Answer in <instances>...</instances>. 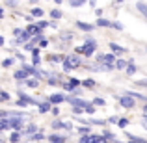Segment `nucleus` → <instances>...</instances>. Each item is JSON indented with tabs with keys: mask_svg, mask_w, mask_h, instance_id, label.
<instances>
[{
	"mask_svg": "<svg viewBox=\"0 0 147 143\" xmlns=\"http://www.w3.org/2000/svg\"><path fill=\"white\" fill-rule=\"evenodd\" d=\"M69 4H71L73 7H80V6L86 4V0H69Z\"/></svg>",
	"mask_w": 147,
	"mask_h": 143,
	"instance_id": "obj_19",
	"label": "nucleus"
},
{
	"mask_svg": "<svg viewBox=\"0 0 147 143\" xmlns=\"http://www.w3.org/2000/svg\"><path fill=\"white\" fill-rule=\"evenodd\" d=\"M50 17L52 19H61V11L60 9H52L50 11Z\"/></svg>",
	"mask_w": 147,
	"mask_h": 143,
	"instance_id": "obj_24",
	"label": "nucleus"
},
{
	"mask_svg": "<svg viewBox=\"0 0 147 143\" xmlns=\"http://www.w3.org/2000/svg\"><path fill=\"white\" fill-rule=\"evenodd\" d=\"M71 37H73L71 34H61V39H71Z\"/></svg>",
	"mask_w": 147,
	"mask_h": 143,
	"instance_id": "obj_47",
	"label": "nucleus"
},
{
	"mask_svg": "<svg viewBox=\"0 0 147 143\" xmlns=\"http://www.w3.org/2000/svg\"><path fill=\"white\" fill-rule=\"evenodd\" d=\"M119 102H121V106L123 108H134L136 106V99L134 97H130V95H123V97H119Z\"/></svg>",
	"mask_w": 147,
	"mask_h": 143,
	"instance_id": "obj_2",
	"label": "nucleus"
},
{
	"mask_svg": "<svg viewBox=\"0 0 147 143\" xmlns=\"http://www.w3.org/2000/svg\"><path fill=\"white\" fill-rule=\"evenodd\" d=\"M32 138H34V140H39V141H41V140H43L45 136H43V134H41V132H36V134H34Z\"/></svg>",
	"mask_w": 147,
	"mask_h": 143,
	"instance_id": "obj_39",
	"label": "nucleus"
},
{
	"mask_svg": "<svg viewBox=\"0 0 147 143\" xmlns=\"http://www.w3.org/2000/svg\"><path fill=\"white\" fill-rule=\"evenodd\" d=\"M95 15H97V17L100 19V15H102V9H95Z\"/></svg>",
	"mask_w": 147,
	"mask_h": 143,
	"instance_id": "obj_49",
	"label": "nucleus"
},
{
	"mask_svg": "<svg viewBox=\"0 0 147 143\" xmlns=\"http://www.w3.org/2000/svg\"><path fill=\"white\" fill-rule=\"evenodd\" d=\"M11 63H13V60H11V58H7V60H4V61H2V65H4V67H9Z\"/></svg>",
	"mask_w": 147,
	"mask_h": 143,
	"instance_id": "obj_37",
	"label": "nucleus"
},
{
	"mask_svg": "<svg viewBox=\"0 0 147 143\" xmlns=\"http://www.w3.org/2000/svg\"><path fill=\"white\" fill-rule=\"evenodd\" d=\"M82 111H86V110H84V108H80V106H73V113H75V115L82 113Z\"/></svg>",
	"mask_w": 147,
	"mask_h": 143,
	"instance_id": "obj_30",
	"label": "nucleus"
},
{
	"mask_svg": "<svg viewBox=\"0 0 147 143\" xmlns=\"http://www.w3.org/2000/svg\"><path fill=\"white\" fill-rule=\"evenodd\" d=\"M34 45H36V43H32V41H28V43L24 45V50H34V48H36Z\"/></svg>",
	"mask_w": 147,
	"mask_h": 143,
	"instance_id": "obj_34",
	"label": "nucleus"
},
{
	"mask_svg": "<svg viewBox=\"0 0 147 143\" xmlns=\"http://www.w3.org/2000/svg\"><path fill=\"white\" fill-rule=\"evenodd\" d=\"M50 60H52V61H56V63H60V61H63V60H65V56H60V54H54V56H50Z\"/></svg>",
	"mask_w": 147,
	"mask_h": 143,
	"instance_id": "obj_22",
	"label": "nucleus"
},
{
	"mask_svg": "<svg viewBox=\"0 0 147 143\" xmlns=\"http://www.w3.org/2000/svg\"><path fill=\"white\" fill-rule=\"evenodd\" d=\"M65 100H67L71 106H80V108H86L88 106V100L78 99V97H65Z\"/></svg>",
	"mask_w": 147,
	"mask_h": 143,
	"instance_id": "obj_3",
	"label": "nucleus"
},
{
	"mask_svg": "<svg viewBox=\"0 0 147 143\" xmlns=\"http://www.w3.org/2000/svg\"><path fill=\"white\" fill-rule=\"evenodd\" d=\"M129 138H130V143H147L145 140H140V138L132 136V134H129Z\"/></svg>",
	"mask_w": 147,
	"mask_h": 143,
	"instance_id": "obj_23",
	"label": "nucleus"
},
{
	"mask_svg": "<svg viewBox=\"0 0 147 143\" xmlns=\"http://www.w3.org/2000/svg\"><path fill=\"white\" fill-rule=\"evenodd\" d=\"M76 132H78L80 136H88V134H91V128H90V126H78Z\"/></svg>",
	"mask_w": 147,
	"mask_h": 143,
	"instance_id": "obj_13",
	"label": "nucleus"
},
{
	"mask_svg": "<svg viewBox=\"0 0 147 143\" xmlns=\"http://www.w3.org/2000/svg\"><path fill=\"white\" fill-rule=\"evenodd\" d=\"M7 128H11L9 119H0V132H2V130H7Z\"/></svg>",
	"mask_w": 147,
	"mask_h": 143,
	"instance_id": "obj_11",
	"label": "nucleus"
},
{
	"mask_svg": "<svg viewBox=\"0 0 147 143\" xmlns=\"http://www.w3.org/2000/svg\"><path fill=\"white\" fill-rule=\"evenodd\" d=\"M28 143H36V141H28Z\"/></svg>",
	"mask_w": 147,
	"mask_h": 143,
	"instance_id": "obj_57",
	"label": "nucleus"
},
{
	"mask_svg": "<svg viewBox=\"0 0 147 143\" xmlns=\"http://www.w3.org/2000/svg\"><path fill=\"white\" fill-rule=\"evenodd\" d=\"M108 121H110V123H114V125H117V123H119V119H117V117H110Z\"/></svg>",
	"mask_w": 147,
	"mask_h": 143,
	"instance_id": "obj_46",
	"label": "nucleus"
},
{
	"mask_svg": "<svg viewBox=\"0 0 147 143\" xmlns=\"http://www.w3.org/2000/svg\"><path fill=\"white\" fill-rule=\"evenodd\" d=\"M26 86L34 89V87H37V86H39V82H37V78H30V80H26Z\"/></svg>",
	"mask_w": 147,
	"mask_h": 143,
	"instance_id": "obj_18",
	"label": "nucleus"
},
{
	"mask_svg": "<svg viewBox=\"0 0 147 143\" xmlns=\"http://www.w3.org/2000/svg\"><path fill=\"white\" fill-rule=\"evenodd\" d=\"M110 48H112V50H114V52H115V54H119V56H121V54H123V52H125V48H123V47H119V45H117V43H110Z\"/></svg>",
	"mask_w": 147,
	"mask_h": 143,
	"instance_id": "obj_12",
	"label": "nucleus"
},
{
	"mask_svg": "<svg viewBox=\"0 0 147 143\" xmlns=\"http://www.w3.org/2000/svg\"><path fill=\"white\" fill-rule=\"evenodd\" d=\"M76 28H80L82 32H91V30H95V24H88V22L76 21Z\"/></svg>",
	"mask_w": 147,
	"mask_h": 143,
	"instance_id": "obj_6",
	"label": "nucleus"
},
{
	"mask_svg": "<svg viewBox=\"0 0 147 143\" xmlns=\"http://www.w3.org/2000/svg\"><path fill=\"white\" fill-rule=\"evenodd\" d=\"M144 110H145V113H147V104H145V106H144Z\"/></svg>",
	"mask_w": 147,
	"mask_h": 143,
	"instance_id": "obj_56",
	"label": "nucleus"
},
{
	"mask_svg": "<svg viewBox=\"0 0 147 143\" xmlns=\"http://www.w3.org/2000/svg\"><path fill=\"white\" fill-rule=\"evenodd\" d=\"M102 138H104V140H110V141H114V140H115V136H114V134L110 132V130H104Z\"/></svg>",
	"mask_w": 147,
	"mask_h": 143,
	"instance_id": "obj_21",
	"label": "nucleus"
},
{
	"mask_svg": "<svg viewBox=\"0 0 147 143\" xmlns=\"http://www.w3.org/2000/svg\"><path fill=\"white\" fill-rule=\"evenodd\" d=\"M80 84H82V82H80L78 78H71V86H73V87H78Z\"/></svg>",
	"mask_w": 147,
	"mask_h": 143,
	"instance_id": "obj_32",
	"label": "nucleus"
},
{
	"mask_svg": "<svg viewBox=\"0 0 147 143\" xmlns=\"http://www.w3.org/2000/svg\"><path fill=\"white\" fill-rule=\"evenodd\" d=\"M136 86H140V87H147V78H144V80H138V82H136Z\"/></svg>",
	"mask_w": 147,
	"mask_h": 143,
	"instance_id": "obj_33",
	"label": "nucleus"
},
{
	"mask_svg": "<svg viewBox=\"0 0 147 143\" xmlns=\"http://www.w3.org/2000/svg\"><path fill=\"white\" fill-rule=\"evenodd\" d=\"M127 125H129V119H119V123H117V126H119V128H125Z\"/></svg>",
	"mask_w": 147,
	"mask_h": 143,
	"instance_id": "obj_28",
	"label": "nucleus"
},
{
	"mask_svg": "<svg viewBox=\"0 0 147 143\" xmlns=\"http://www.w3.org/2000/svg\"><path fill=\"white\" fill-rule=\"evenodd\" d=\"M13 78H15V80H26V78H28V73H26L24 69H21V71L13 73Z\"/></svg>",
	"mask_w": 147,
	"mask_h": 143,
	"instance_id": "obj_7",
	"label": "nucleus"
},
{
	"mask_svg": "<svg viewBox=\"0 0 147 143\" xmlns=\"http://www.w3.org/2000/svg\"><path fill=\"white\" fill-rule=\"evenodd\" d=\"M0 143H4V136H0Z\"/></svg>",
	"mask_w": 147,
	"mask_h": 143,
	"instance_id": "obj_54",
	"label": "nucleus"
},
{
	"mask_svg": "<svg viewBox=\"0 0 147 143\" xmlns=\"http://www.w3.org/2000/svg\"><path fill=\"white\" fill-rule=\"evenodd\" d=\"M37 132V126L36 125H28V126H26V136H34V134H36Z\"/></svg>",
	"mask_w": 147,
	"mask_h": 143,
	"instance_id": "obj_14",
	"label": "nucleus"
},
{
	"mask_svg": "<svg viewBox=\"0 0 147 143\" xmlns=\"http://www.w3.org/2000/svg\"><path fill=\"white\" fill-rule=\"evenodd\" d=\"M63 100H65V97L61 95V93H54V95L49 97V102H50V104H61Z\"/></svg>",
	"mask_w": 147,
	"mask_h": 143,
	"instance_id": "obj_5",
	"label": "nucleus"
},
{
	"mask_svg": "<svg viewBox=\"0 0 147 143\" xmlns=\"http://www.w3.org/2000/svg\"><path fill=\"white\" fill-rule=\"evenodd\" d=\"M54 2H56V4H61V2H63V0H54Z\"/></svg>",
	"mask_w": 147,
	"mask_h": 143,
	"instance_id": "obj_53",
	"label": "nucleus"
},
{
	"mask_svg": "<svg viewBox=\"0 0 147 143\" xmlns=\"http://www.w3.org/2000/svg\"><path fill=\"white\" fill-rule=\"evenodd\" d=\"M0 19H4V9L0 7Z\"/></svg>",
	"mask_w": 147,
	"mask_h": 143,
	"instance_id": "obj_51",
	"label": "nucleus"
},
{
	"mask_svg": "<svg viewBox=\"0 0 147 143\" xmlns=\"http://www.w3.org/2000/svg\"><path fill=\"white\" fill-rule=\"evenodd\" d=\"M97 26H100V28H110V26H112V21H108V19H102V17H100L99 21H97Z\"/></svg>",
	"mask_w": 147,
	"mask_h": 143,
	"instance_id": "obj_10",
	"label": "nucleus"
},
{
	"mask_svg": "<svg viewBox=\"0 0 147 143\" xmlns=\"http://www.w3.org/2000/svg\"><path fill=\"white\" fill-rule=\"evenodd\" d=\"M9 140L13 141V143H17L19 140H21V134H19V132H13V134H11V136H9Z\"/></svg>",
	"mask_w": 147,
	"mask_h": 143,
	"instance_id": "obj_26",
	"label": "nucleus"
},
{
	"mask_svg": "<svg viewBox=\"0 0 147 143\" xmlns=\"http://www.w3.org/2000/svg\"><path fill=\"white\" fill-rule=\"evenodd\" d=\"M61 125H63L61 121H52V128H61Z\"/></svg>",
	"mask_w": 147,
	"mask_h": 143,
	"instance_id": "obj_40",
	"label": "nucleus"
},
{
	"mask_svg": "<svg viewBox=\"0 0 147 143\" xmlns=\"http://www.w3.org/2000/svg\"><path fill=\"white\" fill-rule=\"evenodd\" d=\"M91 102H93L95 106H104V104H106V100H104V99H99V97H97V99H93Z\"/></svg>",
	"mask_w": 147,
	"mask_h": 143,
	"instance_id": "obj_25",
	"label": "nucleus"
},
{
	"mask_svg": "<svg viewBox=\"0 0 147 143\" xmlns=\"http://www.w3.org/2000/svg\"><path fill=\"white\" fill-rule=\"evenodd\" d=\"M39 47L47 48V47H49V41H47V39H41V41H39Z\"/></svg>",
	"mask_w": 147,
	"mask_h": 143,
	"instance_id": "obj_42",
	"label": "nucleus"
},
{
	"mask_svg": "<svg viewBox=\"0 0 147 143\" xmlns=\"http://www.w3.org/2000/svg\"><path fill=\"white\" fill-rule=\"evenodd\" d=\"M26 104H28V102H24V100H22V99H19L17 102H15V106H19V108H24Z\"/></svg>",
	"mask_w": 147,
	"mask_h": 143,
	"instance_id": "obj_36",
	"label": "nucleus"
},
{
	"mask_svg": "<svg viewBox=\"0 0 147 143\" xmlns=\"http://www.w3.org/2000/svg\"><path fill=\"white\" fill-rule=\"evenodd\" d=\"M134 73H136V65H134V63H129V65H127V75L132 76Z\"/></svg>",
	"mask_w": 147,
	"mask_h": 143,
	"instance_id": "obj_20",
	"label": "nucleus"
},
{
	"mask_svg": "<svg viewBox=\"0 0 147 143\" xmlns=\"http://www.w3.org/2000/svg\"><path fill=\"white\" fill-rule=\"evenodd\" d=\"M115 67H117L119 71H123V69H127V61L119 58V60H115Z\"/></svg>",
	"mask_w": 147,
	"mask_h": 143,
	"instance_id": "obj_15",
	"label": "nucleus"
},
{
	"mask_svg": "<svg viewBox=\"0 0 147 143\" xmlns=\"http://www.w3.org/2000/svg\"><path fill=\"white\" fill-rule=\"evenodd\" d=\"M82 86H86V87H93V86H95V82H93L91 78H88V80H84V82H82Z\"/></svg>",
	"mask_w": 147,
	"mask_h": 143,
	"instance_id": "obj_27",
	"label": "nucleus"
},
{
	"mask_svg": "<svg viewBox=\"0 0 147 143\" xmlns=\"http://www.w3.org/2000/svg\"><path fill=\"white\" fill-rule=\"evenodd\" d=\"M43 13H45V11H43V9H39V7H34V9H32V17L41 19V17H43Z\"/></svg>",
	"mask_w": 147,
	"mask_h": 143,
	"instance_id": "obj_17",
	"label": "nucleus"
},
{
	"mask_svg": "<svg viewBox=\"0 0 147 143\" xmlns=\"http://www.w3.org/2000/svg\"><path fill=\"white\" fill-rule=\"evenodd\" d=\"M41 63V58L39 56H34V65H39Z\"/></svg>",
	"mask_w": 147,
	"mask_h": 143,
	"instance_id": "obj_45",
	"label": "nucleus"
},
{
	"mask_svg": "<svg viewBox=\"0 0 147 143\" xmlns=\"http://www.w3.org/2000/svg\"><path fill=\"white\" fill-rule=\"evenodd\" d=\"M37 28H39V30H43V28H47V22H45V21H41V22H39V24H37Z\"/></svg>",
	"mask_w": 147,
	"mask_h": 143,
	"instance_id": "obj_44",
	"label": "nucleus"
},
{
	"mask_svg": "<svg viewBox=\"0 0 147 143\" xmlns=\"http://www.w3.org/2000/svg\"><path fill=\"white\" fill-rule=\"evenodd\" d=\"M0 100H9V95H7V93H2V91H0Z\"/></svg>",
	"mask_w": 147,
	"mask_h": 143,
	"instance_id": "obj_43",
	"label": "nucleus"
},
{
	"mask_svg": "<svg viewBox=\"0 0 147 143\" xmlns=\"http://www.w3.org/2000/svg\"><path fill=\"white\" fill-rule=\"evenodd\" d=\"M142 125H144V128L147 130V117H144V121H142Z\"/></svg>",
	"mask_w": 147,
	"mask_h": 143,
	"instance_id": "obj_50",
	"label": "nucleus"
},
{
	"mask_svg": "<svg viewBox=\"0 0 147 143\" xmlns=\"http://www.w3.org/2000/svg\"><path fill=\"white\" fill-rule=\"evenodd\" d=\"M136 9L147 19V4H145V2H136Z\"/></svg>",
	"mask_w": 147,
	"mask_h": 143,
	"instance_id": "obj_8",
	"label": "nucleus"
},
{
	"mask_svg": "<svg viewBox=\"0 0 147 143\" xmlns=\"http://www.w3.org/2000/svg\"><path fill=\"white\" fill-rule=\"evenodd\" d=\"M84 110H86L88 113H95V104H88V106L84 108Z\"/></svg>",
	"mask_w": 147,
	"mask_h": 143,
	"instance_id": "obj_29",
	"label": "nucleus"
},
{
	"mask_svg": "<svg viewBox=\"0 0 147 143\" xmlns=\"http://www.w3.org/2000/svg\"><path fill=\"white\" fill-rule=\"evenodd\" d=\"M82 65V58H78L76 54H73V56H65L63 60V69L65 71H71V69H76Z\"/></svg>",
	"mask_w": 147,
	"mask_h": 143,
	"instance_id": "obj_1",
	"label": "nucleus"
},
{
	"mask_svg": "<svg viewBox=\"0 0 147 143\" xmlns=\"http://www.w3.org/2000/svg\"><path fill=\"white\" fill-rule=\"evenodd\" d=\"M49 141L50 143H65V138L58 136V134H52V136H49Z\"/></svg>",
	"mask_w": 147,
	"mask_h": 143,
	"instance_id": "obj_9",
	"label": "nucleus"
},
{
	"mask_svg": "<svg viewBox=\"0 0 147 143\" xmlns=\"http://www.w3.org/2000/svg\"><path fill=\"white\" fill-rule=\"evenodd\" d=\"M13 36H15V37H21V36H22V30H21V28H15V30H13Z\"/></svg>",
	"mask_w": 147,
	"mask_h": 143,
	"instance_id": "obj_41",
	"label": "nucleus"
},
{
	"mask_svg": "<svg viewBox=\"0 0 147 143\" xmlns=\"http://www.w3.org/2000/svg\"><path fill=\"white\" fill-rule=\"evenodd\" d=\"M49 110H50V102H49V100L39 104V111H41V113H45V111H49Z\"/></svg>",
	"mask_w": 147,
	"mask_h": 143,
	"instance_id": "obj_16",
	"label": "nucleus"
},
{
	"mask_svg": "<svg viewBox=\"0 0 147 143\" xmlns=\"http://www.w3.org/2000/svg\"><path fill=\"white\" fill-rule=\"evenodd\" d=\"M80 143H91V136H82L80 138Z\"/></svg>",
	"mask_w": 147,
	"mask_h": 143,
	"instance_id": "obj_35",
	"label": "nucleus"
},
{
	"mask_svg": "<svg viewBox=\"0 0 147 143\" xmlns=\"http://www.w3.org/2000/svg\"><path fill=\"white\" fill-rule=\"evenodd\" d=\"M112 28H115V30H119V32H121V30L125 28V26H123L121 22H112Z\"/></svg>",
	"mask_w": 147,
	"mask_h": 143,
	"instance_id": "obj_31",
	"label": "nucleus"
},
{
	"mask_svg": "<svg viewBox=\"0 0 147 143\" xmlns=\"http://www.w3.org/2000/svg\"><path fill=\"white\" fill-rule=\"evenodd\" d=\"M2 45H4V37L0 36V47H2Z\"/></svg>",
	"mask_w": 147,
	"mask_h": 143,
	"instance_id": "obj_52",
	"label": "nucleus"
},
{
	"mask_svg": "<svg viewBox=\"0 0 147 143\" xmlns=\"http://www.w3.org/2000/svg\"><path fill=\"white\" fill-rule=\"evenodd\" d=\"M123 2V0H115V4H121Z\"/></svg>",
	"mask_w": 147,
	"mask_h": 143,
	"instance_id": "obj_55",
	"label": "nucleus"
},
{
	"mask_svg": "<svg viewBox=\"0 0 147 143\" xmlns=\"http://www.w3.org/2000/svg\"><path fill=\"white\" fill-rule=\"evenodd\" d=\"M76 54H84V45L82 47H76Z\"/></svg>",
	"mask_w": 147,
	"mask_h": 143,
	"instance_id": "obj_48",
	"label": "nucleus"
},
{
	"mask_svg": "<svg viewBox=\"0 0 147 143\" xmlns=\"http://www.w3.org/2000/svg\"><path fill=\"white\" fill-rule=\"evenodd\" d=\"M61 86H63V89H67V91H73V89H75V87L71 86V82H67V84H61Z\"/></svg>",
	"mask_w": 147,
	"mask_h": 143,
	"instance_id": "obj_38",
	"label": "nucleus"
},
{
	"mask_svg": "<svg viewBox=\"0 0 147 143\" xmlns=\"http://www.w3.org/2000/svg\"><path fill=\"white\" fill-rule=\"evenodd\" d=\"M95 48H97V41L95 39H88L86 45H84V54H86V56H91V54L95 52Z\"/></svg>",
	"mask_w": 147,
	"mask_h": 143,
	"instance_id": "obj_4",
	"label": "nucleus"
}]
</instances>
